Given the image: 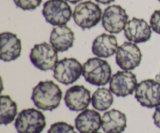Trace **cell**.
<instances>
[{
	"label": "cell",
	"mask_w": 160,
	"mask_h": 133,
	"mask_svg": "<svg viewBox=\"0 0 160 133\" xmlns=\"http://www.w3.org/2000/svg\"><path fill=\"white\" fill-rule=\"evenodd\" d=\"M62 97L60 87L52 80L41 81L34 87L31 100L38 108L43 111L55 110Z\"/></svg>",
	"instance_id": "obj_1"
},
{
	"label": "cell",
	"mask_w": 160,
	"mask_h": 133,
	"mask_svg": "<svg viewBox=\"0 0 160 133\" xmlns=\"http://www.w3.org/2000/svg\"><path fill=\"white\" fill-rule=\"evenodd\" d=\"M83 76L88 83L100 87L107 84L112 77L109 62L99 58H91L83 65Z\"/></svg>",
	"instance_id": "obj_2"
},
{
	"label": "cell",
	"mask_w": 160,
	"mask_h": 133,
	"mask_svg": "<svg viewBox=\"0 0 160 133\" xmlns=\"http://www.w3.org/2000/svg\"><path fill=\"white\" fill-rule=\"evenodd\" d=\"M14 126L18 133H41L46 126V119L40 111L27 108L19 113Z\"/></svg>",
	"instance_id": "obj_3"
},
{
	"label": "cell",
	"mask_w": 160,
	"mask_h": 133,
	"mask_svg": "<svg viewBox=\"0 0 160 133\" xmlns=\"http://www.w3.org/2000/svg\"><path fill=\"white\" fill-rule=\"evenodd\" d=\"M102 17V12L94 2H82L75 7L73 12L74 23L83 30L91 29L96 26Z\"/></svg>",
	"instance_id": "obj_4"
},
{
	"label": "cell",
	"mask_w": 160,
	"mask_h": 133,
	"mask_svg": "<svg viewBox=\"0 0 160 133\" xmlns=\"http://www.w3.org/2000/svg\"><path fill=\"white\" fill-rule=\"evenodd\" d=\"M42 15L46 22L52 26H63L73 16L70 5L65 0H48L42 9Z\"/></svg>",
	"instance_id": "obj_5"
},
{
	"label": "cell",
	"mask_w": 160,
	"mask_h": 133,
	"mask_svg": "<svg viewBox=\"0 0 160 133\" xmlns=\"http://www.w3.org/2000/svg\"><path fill=\"white\" fill-rule=\"evenodd\" d=\"M30 60L42 71L52 70L58 62V51L46 42L37 44L31 48Z\"/></svg>",
	"instance_id": "obj_6"
},
{
	"label": "cell",
	"mask_w": 160,
	"mask_h": 133,
	"mask_svg": "<svg viewBox=\"0 0 160 133\" xmlns=\"http://www.w3.org/2000/svg\"><path fill=\"white\" fill-rule=\"evenodd\" d=\"M83 73V66L74 58L59 61L53 69V76L60 83L69 85L76 82Z\"/></svg>",
	"instance_id": "obj_7"
},
{
	"label": "cell",
	"mask_w": 160,
	"mask_h": 133,
	"mask_svg": "<svg viewBox=\"0 0 160 133\" xmlns=\"http://www.w3.org/2000/svg\"><path fill=\"white\" fill-rule=\"evenodd\" d=\"M135 98L142 107L153 108L160 106V83L152 79L142 80L135 90Z\"/></svg>",
	"instance_id": "obj_8"
},
{
	"label": "cell",
	"mask_w": 160,
	"mask_h": 133,
	"mask_svg": "<svg viewBox=\"0 0 160 133\" xmlns=\"http://www.w3.org/2000/svg\"><path fill=\"white\" fill-rule=\"evenodd\" d=\"M142 54L136 44L127 41L118 47L116 62L121 69L129 71L137 68L142 62Z\"/></svg>",
	"instance_id": "obj_9"
},
{
	"label": "cell",
	"mask_w": 160,
	"mask_h": 133,
	"mask_svg": "<svg viewBox=\"0 0 160 133\" xmlns=\"http://www.w3.org/2000/svg\"><path fill=\"white\" fill-rule=\"evenodd\" d=\"M128 15L126 10L118 5L109 6L104 10L102 17V26L107 32L119 34L128 23Z\"/></svg>",
	"instance_id": "obj_10"
},
{
	"label": "cell",
	"mask_w": 160,
	"mask_h": 133,
	"mask_svg": "<svg viewBox=\"0 0 160 133\" xmlns=\"http://www.w3.org/2000/svg\"><path fill=\"white\" fill-rule=\"evenodd\" d=\"M138 80L136 75L130 71H118L112 75L109 81V90L117 97H125L136 90Z\"/></svg>",
	"instance_id": "obj_11"
},
{
	"label": "cell",
	"mask_w": 160,
	"mask_h": 133,
	"mask_svg": "<svg viewBox=\"0 0 160 133\" xmlns=\"http://www.w3.org/2000/svg\"><path fill=\"white\" fill-rule=\"evenodd\" d=\"M64 101L67 107L72 112L84 111L88 108L92 101L91 91L84 86H73L66 92Z\"/></svg>",
	"instance_id": "obj_12"
},
{
	"label": "cell",
	"mask_w": 160,
	"mask_h": 133,
	"mask_svg": "<svg viewBox=\"0 0 160 133\" xmlns=\"http://www.w3.org/2000/svg\"><path fill=\"white\" fill-rule=\"evenodd\" d=\"M152 27L144 19L133 17L124 28V36L129 41L134 44L144 43L152 37Z\"/></svg>",
	"instance_id": "obj_13"
},
{
	"label": "cell",
	"mask_w": 160,
	"mask_h": 133,
	"mask_svg": "<svg viewBox=\"0 0 160 133\" xmlns=\"http://www.w3.org/2000/svg\"><path fill=\"white\" fill-rule=\"evenodd\" d=\"M21 40L17 34L11 32L1 34L0 59L3 62H11L18 59L21 54Z\"/></svg>",
	"instance_id": "obj_14"
},
{
	"label": "cell",
	"mask_w": 160,
	"mask_h": 133,
	"mask_svg": "<svg viewBox=\"0 0 160 133\" xmlns=\"http://www.w3.org/2000/svg\"><path fill=\"white\" fill-rule=\"evenodd\" d=\"M101 127V115L92 109H85L75 118V128L80 133H95Z\"/></svg>",
	"instance_id": "obj_15"
},
{
	"label": "cell",
	"mask_w": 160,
	"mask_h": 133,
	"mask_svg": "<svg viewBox=\"0 0 160 133\" xmlns=\"http://www.w3.org/2000/svg\"><path fill=\"white\" fill-rule=\"evenodd\" d=\"M74 40V33L66 25L53 28L49 38L50 44L59 52H64L72 48Z\"/></svg>",
	"instance_id": "obj_16"
},
{
	"label": "cell",
	"mask_w": 160,
	"mask_h": 133,
	"mask_svg": "<svg viewBox=\"0 0 160 133\" xmlns=\"http://www.w3.org/2000/svg\"><path fill=\"white\" fill-rule=\"evenodd\" d=\"M117 37L112 34H102L92 43V53L98 58H109L117 51Z\"/></svg>",
	"instance_id": "obj_17"
},
{
	"label": "cell",
	"mask_w": 160,
	"mask_h": 133,
	"mask_svg": "<svg viewBox=\"0 0 160 133\" xmlns=\"http://www.w3.org/2000/svg\"><path fill=\"white\" fill-rule=\"evenodd\" d=\"M102 128L106 133H122L127 128L126 115L117 109L105 112L102 118Z\"/></svg>",
	"instance_id": "obj_18"
},
{
	"label": "cell",
	"mask_w": 160,
	"mask_h": 133,
	"mask_svg": "<svg viewBox=\"0 0 160 133\" xmlns=\"http://www.w3.org/2000/svg\"><path fill=\"white\" fill-rule=\"evenodd\" d=\"M0 124L7 126L12 122L17 115V104L9 95H1Z\"/></svg>",
	"instance_id": "obj_19"
},
{
	"label": "cell",
	"mask_w": 160,
	"mask_h": 133,
	"mask_svg": "<svg viewBox=\"0 0 160 133\" xmlns=\"http://www.w3.org/2000/svg\"><path fill=\"white\" fill-rule=\"evenodd\" d=\"M113 96L110 90L105 87L98 88L92 97V104L95 109L99 112L108 110L113 104Z\"/></svg>",
	"instance_id": "obj_20"
},
{
	"label": "cell",
	"mask_w": 160,
	"mask_h": 133,
	"mask_svg": "<svg viewBox=\"0 0 160 133\" xmlns=\"http://www.w3.org/2000/svg\"><path fill=\"white\" fill-rule=\"evenodd\" d=\"M47 133H78L75 131L74 127L71 125L64 121H58L53 123L50 126Z\"/></svg>",
	"instance_id": "obj_21"
},
{
	"label": "cell",
	"mask_w": 160,
	"mask_h": 133,
	"mask_svg": "<svg viewBox=\"0 0 160 133\" xmlns=\"http://www.w3.org/2000/svg\"><path fill=\"white\" fill-rule=\"evenodd\" d=\"M13 2L17 7L23 10H34L42 4V0H13Z\"/></svg>",
	"instance_id": "obj_22"
},
{
	"label": "cell",
	"mask_w": 160,
	"mask_h": 133,
	"mask_svg": "<svg viewBox=\"0 0 160 133\" xmlns=\"http://www.w3.org/2000/svg\"><path fill=\"white\" fill-rule=\"evenodd\" d=\"M150 26L154 32L160 34V9L156 10L150 18Z\"/></svg>",
	"instance_id": "obj_23"
},
{
	"label": "cell",
	"mask_w": 160,
	"mask_h": 133,
	"mask_svg": "<svg viewBox=\"0 0 160 133\" xmlns=\"http://www.w3.org/2000/svg\"><path fill=\"white\" fill-rule=\"evenodd\" d=\"M153 121H154L155 125L160 129V106L156 108L154 114H153Z\"/></svg>",
	"instance_id": "obj_24"
},
{
	"label": "cell",
	"mask_w": 160,
	"mask_h": 133,
	"mask_svg": "<svg viewBox=\"0 0 160 133\" xmlns=\"http://www.w3.org/2000/svg\"><path fill=\"white\" fill-rule=\"evenodd\" d=\"M97 2L100 3V4L102 5H107V4H110L111 2H114L115 0H95Z\"/></svg>",
	"instance_id": "obj_25"
},
{
	"label": "cell",
	"mask_w": 160,
	"mask_h": 133,
	"mask_svg": "<svg viewBox=\"0 0 160 133\" xmlns=\"http://www.w3.org/2000/svg\"><path fill=\"white\" fill-rule=\"evenodd\" d=\"M65 1L69 2L72 3V4H76V3H78V2H81V0H65Z\"/></svg>",
	"instance_id": "obj_26"
},
{
	"label": "cell",
	"mask_w": 160,
	"mask_h": 133,
	"mask_svg": "<svg viewBox=\"0 0 160 133\" xmlns=\"http://www.w3.org/2000/svg\"><path fill=\"white\" fill-rule=\"evenodd\" d=\"M156 80H157L158 82L160 83V73L156 76Z\"/></svg>",
	"instance_id": "obj_27"
},
{
	"label": "cell",
	"mask_w": 160,
	"mask_h": 133,
	"mask_svg": "<svg viewBox=\"0 0 160 133\" xmlns=\"http://www.w3.org/2000/svg\"><path fill=\"white\" fill-rule=\"evenodd\" d=\"M95 133H101V132H95Z\"/></svg>",
	"instance_id": "obj_28"
},
{
	"label": "cell",
	"mask_w": 160,
	"mask_h": 133,
	"mask_svg": "<svg viewBox=\"0 0 160 133\" xmlns=\"http://www.w3.org/2000/svg\"><path fill=\"white\" fill-rule=\"evenodd\" d=\"M158 1H159V2H160V0H158Z\"/></svg>",
	"instance_id": "obj_29"
}]
</instances>
